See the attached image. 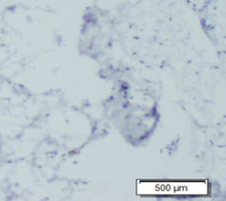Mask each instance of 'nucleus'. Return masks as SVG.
<instances>
[]
</instances>
